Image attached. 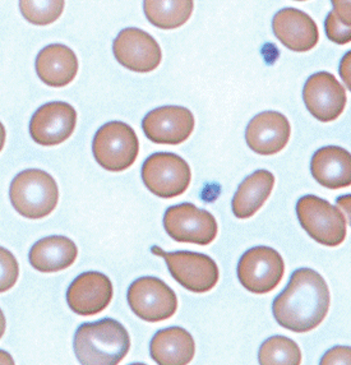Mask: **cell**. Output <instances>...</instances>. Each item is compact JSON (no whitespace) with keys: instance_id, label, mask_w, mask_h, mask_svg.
<instances>
[{"instance_id":"30","label":"cell","mask_w":351,"mask_h":365,"mask_svg":"<svg viewBox=\"0 0 351 365\" xmlns=\"http://www.w3.org/2000/svg\"><path fill=\"white\" fill-rule=\"evenodd\" d=\"M340 76L346 87L351 91V50L346 53L340 61Z\"/></svg>"},{"instance_id":"18","label":"cell","mask_w":351,"mask_h":365,"mask_svg":"<svg viewBox=\"0 0 351 365\" xmlns=\"http://www.w3.org/2000/svg\"><path fill=\"white\" fill-rule=\"evenodd\" d=\"M310 171L315 182L325 188L350 187L351 153L342 147H322L312 158Z\"/></svg>"},{"instance_id":"1","label":"cell","mask_w":351,"mask_h":365,"mask_svg":"<svg viewBox=\"0 0 351 365\" xmlns=\"http://www.w3.org/2000/svg\"><path fill=\"white\" fill-rule=\"evenodd\" d=\"M330 304V289L321 274L312 268H299L291 274L284 292L273 300V312L280 326L304 334L323 322Z\"/></svg>"},{"instance_id":"9","label":"cell","mask_w":351,"mask_h":365,"mask_svg":"<svg viewBox=\"0 0 351 365\" xmlns=\"http://www.w3.org/2000/svg\"><path fill=\"white\" fill-rule=\"evenodd\" d=\"M164 227L179 243L207 245L218 237V222L212 213L192 203L176 205L166 210Z\"/></svg>"},{"instance_id":"31","label":"cell","mask_w":351,"mask_h":365,"mask_svg":"<svg viewBox=\"0 0 351 365\" xmlns=\"http://www.w3.org/2000/svg\"><path fill=\"white\" fill-rule=\"evenodd\" d=\"M336 203H337L339 207L342 208L345 211L347 217H349V221H350L351 226V195H341V197L337 198Z\"/></svg>"},{"instance_id":"29","label":"cell","mask_w":351,"mask_h":365,"mask_svg":"<svg viewBox=\"0 0 351 365\" xmlns=\"http://www.w3.org/2000/svg\"><path fill=\"white\" fill-rule=\"evenodd\" d=\"M333 14L346 27L351 29V1L333 0Z\"/></svg>"},{"instance_id":"8","label":"cell","mask_w":351,"mask_h":365,"mask_svg":"<svg viewBox=\"0 0 351 365\" xmlns=\"http://www.w3.org/2000/svg\"><path fill=\"white\" fill-rule=\"evenodd\" d=\"M152 252L164 258L171 276L189 292L202 294L218 285V264L206 255L194 252L168 253L158 247H153Z\"/></svg>"},{"instance_id":"34","label":"cell","mask_w":351,"mask_h":365,"mask_svg":"<svg viewBox=\"0 0 351 365\" xmlns=\"http://www.w3.org/2000/svg\"><path fill=\"white\" fill-rule=\"evenodd\" d=\"M6 316H4V313L3 311L0 309V339L3 337L4 335V332H6Z\"/></svg>"},{"instance_id":"7","label":"cell","mask_w":351,"mask_h":365,"mask_svg":"<svg viewBox=\"0 0 351 365\" xmlns=\"http://www.w3.org/2000/svg\"><path fill=\"white\" fill-rule=\"evenodd\" d=\"M128 304L146 322H163L176 314L178 298L173 289L158 277L146 276L128 289Z\"/></svg>"},{"instance_id":"10","label":"cell","mask_w":351,"mask_h":365,"mask_svg":"<svg viewBox=\"0 0 351 365\" xmlns=\"http://www.w3.org/2000/svg\"><path fill=\"white\" fill-rule=\"evenodd\" d=\"M284 272V259L270 247L247 250L238 264V279L253 294L273 292L283 280Z\"/></svg>"},{"instance_id":"23","label":"cell","mask_w":351,"mask_h":365,"mask_svg":"<svg viewBox=\"0 0 351 365\" xmlns=\"http://www.w3.org/2000/svg\"><path fill=\"white\" fill-rule=\"evenodd\" d=\"M193 6L190 0H147L143 11L152 25L163 30H174L187 24Z\"/></svg>"},{"instance_id":"28","label":"cell","mask_w":351,"mask_h":365,"mask_svg":"<svg viewBox=\"0 0 351 365\" xmlns=\"http://www.w3.org/2000/svg\"><path fill=\"white\" fill-rule=\"evenodd\" d=\"M321 364H349L351 365V347L336 346L328 350L322 358Z\"/></svg>"},{"instance_id":"32","label":"cell","mask_w":351,"mask_h":365,"mask_svg":"<svg viewBox=\"0 0 351 365\" xmlns=\"http://www.w3.org/2000/svg\"><path fill=\"white\" fill-rule=\"evenodd\" d=\"M0 364H14V360L6 351L0 350Z\"/></svg>"},{"instance_id":"22","label":"cell","mask_w":351,"mask_h":365,"mask_svg":"<svg viewBox=\"0 0 351 365\" xmlns=\"http://www.w3.org/2000/svg\"><path fill=\"white\" fill-rule=\"evenodd\" d=\"M275 177L267 170H257L244 179L231 202L233 213L238 219H249L271 195Z\"/></svg>"},{"instance_id":"15","label":"cell","mask_w":351,"mask_h":365,"mask_svg":"<svg viewBox=\"0 0 351 365\" xmlns=\"http://www.w3.org/2000/svg\"><path fill=\"white\" fill-rule=\"evenodd\" d=\"M113 294V284L106 274L85 272L68 287V305L78 316H96L108 308Z\"/></svg>"},{"instance_id":"27","label":"cell","mask_w":351,"mask_h":365,"mask_svg":"<svg viewBox=\"0 0 351 365\" xmlns=\"http://www.w3.org/2000/svg\"><path fill=\"white\" fill-rule=\"evenodd\" d=\"M325 30L328 38L335 43L345 45L351 43V29L346 27L336 19L333 12L328 13L327 19L325 21Z\"/></svg>"},{"instance_id":"11","label":"cell","mask_w":351,"mask_h":365,"mask_svg":"<svg viewBox=\"0 0 351 365\" xmlns=\"http://www.w3.org/2000/svg\"><path fill=\"white\" fill-rule=\"evenodd\" d=\"M113 53L123 67L137 73L152 72L163 61L158 41L140 29L121 30L113 43Z\"/></svg>"},{"instance_id":"12","label":"cell","mask_w":351,"mask_h":365,"mask_svg":"<svg viewBox=\"0 0 351 365\" xmlns=\"http://www.w3.org/2000/svg\"><path fill=\"white\" fill-rule=\"evenodd\" d=\"M77 111L72 105L53 101L40 106L31 118V138L41 146L61 145L72 135Z\"/></svg>"},{"instance_id":"25","label":"cell","mask_w":351,"mask_h":365,"mask_svg":"<svg viewBox=\"0 0 351 365\" xmlns=\"http://www.w3.org/2000/svg\"><path fill=\"white\" fill-rule=\"evenodd\" d=\"M64 4L63 0H22L19 9L32 25L46 26L61 17Z\"/></svg>"},{"instance_id":"17","label":"cell","mask_w":351,"mask_h":365,"mask_svg":"<svg viewBox=\"0 0 351 365\" xmlns=\"http://www.w3.org/2000/svg\"><path fill=\"white\" fill-rule=\"evenodd\" d=\"M273 29L280 43L297 53L313 49L320 40L315 21L307 13L295 8H285L276 13Z\"/></svg>"},{"instance_id":"26","label":"cell","mask_w":351,"mask_h":365,"mask_svg":"<svg viewBox=\"0 0 351 365\" xmlns=\"http://www.w3.org/2000/svg\"><path fill=\"white\" fill-rule=\"evenodd\" d=\"M19 266L12 252L0 247V292L12 289L19 280Z\"/></svg>"},{"instance_id":"5","label":"cell","mask_w":351,"mask_h":365,"mask_svg":"<svg viewBox=\"0 0 351 365\" xmlns=\"http://www.w3.org/2000/svg\"><path fill=\"white\" fill-rule=\"evenodd\" d=\"M297 213L300 225L317 243L337 247L345 240V216L326 200L304 195L297 201Z\"/></svg>"},{"instance_id":"24","label":"cell","mask_w":351,"mask_h":365,"mask_svg":"<svg viewBox=\"0 0 351 365\" xmlns=\"http://www.w3.org/2000/svg\"><path fill=\"white\" fill-rule=\"evenodd\" d=\"M258 360L263 365H299L302 363V351L295 341L284 336H273L262 344Z\"/></svg>"},{"instance_id":"2","label":"cell","mask_w":351,"mask_h":365,"mask_svg":"<svg viewBox=\"0 0 351 365\" xmlns=\"http://www.w3.org/2000/svg\"><path fill=\"white\" fill-rule=\"evenodd\" d=\"M73 349L81 364L116 365L129 353L131 337L121 323L103 318L79 326Z\"/></svg>"},{"instance_id":"14","label":"cell","mask_w":351,"mask_h":365,"mask_svg":"<svg viewBox=\"0 0 351 365\" xmlns=\"http://www.w3.org/2000/svg\"><path fill=\"white\" fill-rule=\"evenodd\" d=\"M142 128L146 137L158 145H180L194 129L192 111L183 106H161L145 116Z\"/></svg>"},{"instance_id":"21","label":"cell","mask_w":351,"mask_h":365,"mask_svg":"<svg viewBox=\"0 0 351 365\" xmlns=\"http://www.w3.org/2000/svg\"><path fill=\"white\" fill-rule=\"evenodd\" d=\"M150 353L160 365L189 364L195 354V344L187 329L169 327L152 337Z\"/></svg>"},{"instance_id":"13","label":"cell","mask_w":351,"mask_h":365,"mask_svg":"<svg viewBox=\"0 0 351 365\" xmlns=\"http://www.w3.org/2000/svg\"><path fill=\"white\" fill-rule=\"evenodd\" d=\"M304 104L320 122H333L345 110V88L333 74L320 72L309 77L303 90Z\"/></svg>"},{"instance_id":"3","label":"cell","mask_w":351,"mask_h":365,"mask_svg":"<svg viewBox=\"0 0 351 365\" xmlns=\"http://www.w3.org/2000/svg\"><path fill=\"white\" fill-rule=\"evenodd\" d=\"M9 197L14 210L26 219H43L56 207L59 188L48 173L29 169L13 179Z\"/></svg>"},{"instance_id":"33","label":"cell","mask_w":351,"mask_h":365,"mask_svg":"<svg viewBox=\"0 0 351 365\" xmlns=\"http://www.w3.org/2000/svg\"><path fill=\"white\" fill-rule=\"evenodd\" d=\"M6 132L3 123L0 122V153L3 150V147L6 145Z\"/></svg>"},{"instance_id":"19","label":"cell","mask_w":351,"mask_h":365,"mask_svg":"<svg viewBox=\"0 0 351 365\" xmlns=\"http://www.w3.org/2000/svg\"><path fill=\"white\" fill-rule=\"evenodd\" d=\"M78 67L77 55L61 43H51L37 55V76L50 87L69 85L78 73Z\"/></svg>"},{"instance_id":"4","label":"cell","mask_w":351,"mask_h":365,"mask_svg":"<svg viewBox=\"0 0 351 365\" xmlns=\"http://www.w3.org/2000/svg\"><path fill=\"white\" fill-rule=\"evenodd\" d=\"M92 153L97 164L105 170L121 173L129 169L137 160L140 140L127 123H106L95 134Z\"/></svg>"},{"instance_id":"16","label":"cell","mask_w":351,"mask_h":365,"mask_svg":"<svg viewBox=\"0 0 351 365\" xmlns=\"http://www.w3.org/2000/svg\"><path fill=\"white\" fill-rule=\"evenodd\" d=\"M290 134V123L286 116L278 111H265L249 122L245 140L253 153L270 156L284 150Z\"/></svg>"},{"instance_id":"6","label":"cell","mask_w":351,"mask_h":365,"mask_svg":"<svg viewBox=\"0 0 351 365\" xmlns=\"http://www.w3.org/2000/svg\"><path fill=\"white\" fill-rule=\"evenodd\" d=\"M192 179L184 158L171 153H156L142 166V180L147 189L160 198H174L187 190Z\"/></svg>"},{"instance_id":"20","label":"cell","mask_w":351,"mask_h":365,"mask_svg":"<svg viewBox=\"0 0 351 365\" xmlns=\"http://www.w3.org/2000/svg\"><path fill=\"white\" fill-rule=\"evenodd\" d=\"M78 256V248L69 237L53 235L39 240L31 248L29 259L31 266L43 272L51 274L71 267Z\"/></svg>"}]
</instances>
